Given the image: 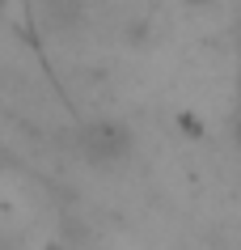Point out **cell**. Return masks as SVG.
<instances>
[{
	"label": "cell",
	"instance_id": "obj_1",
	"mask_svg": "<svg viewBox=\"0 0 241 250\" xmlns=\"http://www.w3.org/2000/svg\"><path fill=\"white\" fill-rule=\"evenodd\" d=\"M72 153L93 170H119L135 153V132L123 119H85L72 136Z\"/></svg>",
	"mask_w": 241,
	"mask_h": 250
}]
</instances>
